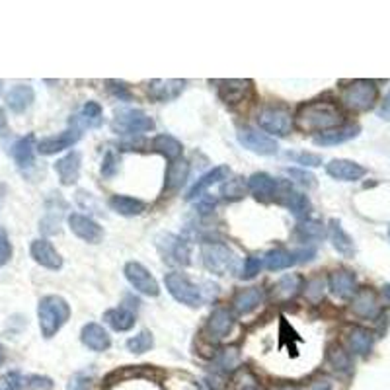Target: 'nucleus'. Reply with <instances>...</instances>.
<instances>
[{"mask_svg":"<svg viewBox=\"0 0 390 390\" xmlns=\"http://www.w3.org/2000/svg\"><path fill=\"white\" fill-rule=\"evenodd\" d=\"M295 122L303 131L324 133V131L340 127L343 123V113L332 102H310L299 108Z\"/></svg>","mask_w":390,"mask_h":390,"instance_id":"1","label":"nucleus"},{"mask_svg":"<svg viewBox=\"0 0 390 390\" xmlns=\"http://www.w3.org/2000/svg\"><path fill=\"white\" fill-rule=\"evenodd\" d=\"M164 285L170 292L172 297L182 303L185 306H192V308H197V306L205 305L207 301H211V292H207V289H211L213 285L207 283V289H203L205 285H197L194 281L190 279L185 273H180V271H170L164 275Z\"/></svg>","mask_w":390,"mask_h":390,"instance_id":"2","label":"nucleus"},{"mask_svg":"<svg viewBox=\"0 0 390 390\" xmlns=\"http://www.w3.org/2000/svg\"><path fill=\"white\" fill-rule=\"evenodd\" d=\"M37 318H39V330L43 338H53L57 332L69 322L71 318V306L59 295H47L37 305Z\"/></svg>","mask_w":390,"mask_h":390,"instance_id":"3","label":"nucleus"},{"mask_svg":"<svg viewBox=\"0 0 390 390\" xmlns=\"http://www.w3.org/2000/svg\"><path fill=\"white\" fill-rule=\"evenodd\" d=\"M378 88L373 80H352L341 88V102L354 111H367L375 106Z\"/></svg>","mask_w":390,"mask_h":390,"instance_id":"4","label":"nucleus"},{"mask_svg":"<svg viewBox=\"0 0 390 390\" xmlns=\"http://www.w3.org/2000/svg\"><path fill=\"white\" fill-rule=\"evenodd\" d=\"M201 260L207 271L215 275H227L236 269V254L227 244L222 242H203L201 244Z\"/></svg>","mask_w":390,"mask_h":390,"instance_id":"5","label":"nucleus"},{"mask_svg":"<svg viewBox=\"0 0 390 390\" xmlns=\"http://www.w3.org/2000/svg\"><path fill=\"white\" fill-rule=\"evenodd\" d=\"M152 129H154V119L148 117L145 111L133 108L119 110L111 122V131L115 135H141Z\"/></svg>","mask_w":390,"mask_h":390,"instance_id":"6","label":"nucleus"},{"mask_svg":"<svg viewBox=\"0 0 390 390\" xmlns=\"http://www.w3.org/2000/svg\"><path fill=\"white\" fill-rule=\"evenodd\" d=\"M157 248H159L162 260L172 264V266H190V262H192L190 260L192 257V246L182 236L160 234L157 238Z\"/></svg>","mask_w":390,"mask_h":390,"instance_id":"7","label":"nucleus"},{"mask_svg":"<svg viewBox=\"0 0 390 390\" xmlns=\"http://www.w3.org/2000/svg\"><path fill=\"white\" fill-rule=\"evenodd\" d=\"M238 143L260 157H273L279 150V145L273 137L262 133L260 129H252V127H244L238 131Z\"/></svg>","mask_w":390,"mask_h":390,"instance_id":"8","label":"nucleus"},{"mask_svg":"<svg viewBox=\"0 0 390 390\" xmlns=\"http://www.w3.org/2000/svg\"><path fill=\"white\" fill-rule=\"evenodd\" d=\"M123 273H125V277L131 283V287H133L135 291L143 292L146 297H159L160 295L159 281L154 279V275L143 264L129 262V264H125Z\"/></svg>","mask_w":390,"mask_h":390,"instance_id":"9","label":"nucleus"},{"mask_svg":"<svg viewBox=\"0 0 390 390\" xmlns=\"http://www.w3.org/2000/svg\"><path fill=\"white\" fill-rule=\"evenodd\" d=\"M257 125L269 135L287 137L292 129V117L285 108H264L257 115Z\"/></svg>","mask_w":390,"mask_h":390,"instance_id":"10","label":"nucleus"},{"mask_svg":"<svg viewBox=\"0 0 390 390\" xmlns=\"http://www.w3.org/2000/svg\"><path fill=\"white\" fill-rule=\"evenodd\" d=\"M67 209H69V205L61 197V194L49 195L47 201H45V215H43V219L39 220V231L43 232L45 236L57 234L61 231V222Z\"/></svg>","mask_w":390,"mask_h":390,"instance_id":"11","label":"nucleus"},{"mask_svg":"<svg viewBox=\"0 0 390 390\" xmlns=\"http://www.w3.org/2000/svg\"><path fill=\"white\" fill-rule=\"evenodd\" d=\"M283 183H285L283 180H275L266 172H256L248 178V190L260 201H273L279 199Z\"/></svg>","mask_w":390,"mask_h":390,"instance_id":"12","label":"nucleus"},{"mask_svg":"<svg viewBox=\"0 0 390 390\" xmlns=\"http://www.w3.org/2000/svg\"><path fill=\"white\" fill-rule=\"evenodd\" d=\"M69 229L74 236L88 244H100L104 238V229L98 225L96 220L82 213H71L69 215Z\"/></svg>","mask_w":390,"mask_h":390,"instance_id":"13","label":"nucleus"},{"mask_svg":"<svg viewBox=\"0 0 390 390\" xmlns=\"http://www.w3.org/2000/svg\"><path fill=\"white\" fill-rule=\"evenodd\" d=\"M80 137H82V131L71 127V129H67V131H62V133L59 135L41 139L36 145V150L39 154H43V157H51V154L62 152V150H67V148L76 145V143L80 141Z\"/></svg>","mask_w":390,"mask_h":390,"instance_id":"14","label":"nucleus"},{"mask_svg":"<svg viewBox=\"0 0 390 390\" xmlns=\"http://www.w3.org/2000/svg\"><path fill=\"white\" fill-rule=\"evenodd\" d=\"M277 201L283 203L285 207L289 209V211L292 213V217L299 220H305L306 217L310 215V211H312V203H310V199H308L305 194L295 192L289 182L283 183V190H281L279 199H277Z\"/></svg>","mask_w":390,"mask_h":390,"instance_id":"15","label":"nucleus"},{"mask_svg":"<svg viewBox=\"0 0 390 390\" xmlns=\"http://www.w3.org/2000/svg\"><path fill=\"white\" fill-rule=\"evenodd\" d=\"M30 254L36 260L41 268L51 269V271H57L62 268V257L61 254L55 250V246L49 242L47 238H37L30 246Z\"/></svg>","mask_w":390,"mask_h":390,"instance_id":"16","label":"nucleus"},{"mask_svg":"<svg viewBox=\"0 0 390 390\" xmlns=\"http://www.w3.org/2000/svg\"><path fill=\"white\" fill-rule=\"evenodd\" d=\"M352 310H354V314H357V317L375 320L380 314L377 292L373 291L371 287L357 289L354 297H352Z\"/></svg>","mask_w":390,"mask_h":390,"instance_id":"17","label":"nucleus"},{"mask_svg":"<svg viewBox=\"0 0 390 390\" xmlns=\"http://www.w3.org/2000/svg\"><path fill=\"white\" fill-rule=\"evenodd\" d=\"M326 174L334 180H340V182H357L361 180L367 174V170L357 164L354 160H345V159H336L330 160L326 164Z\"/></svg>","mask_w":390,"mask_h":390,"instance_id":"18","label":"nucleus"},{"mask_svg":"<svg viewBox=\"0 0 390 390\" xmlns=\"http://www.w3.org/2000/svg\"><path fill=\"white\" fill-rule=\"evenodd\" d=\"M328 289L338 299H352L357 291V277L349 269H336L328 275Z\"/></svg>","mask_w":390,"mask_h":390,"instance_id":"19","label":"nucleus"},{"mask_svg":"<svg viewBox=\"0 0 390 390\" xmlns=\"http://www.w3.org/2000/svg\"><path fill=\"white\" fill-rule=\"evenodd\" d=\"M80 341L84 343L88 349L102 354V352H108L111 347V338L108 334V330L104 326H100L96 322H88L80 330Z\"/></svg>","mask_w":390,"mask_h":390,"instance_id":"20","label":"nucleus"},{"mask_svg":"<svg viewBox=\"0 0 390 390\" xmlns=\"http://www.w3.org/2000/svg\"><path fill=\"white\" fill-rule=\"evenodd\" d=\"M71 127L82 131V129H98L102 127L104 123V111H102V106L98 102H86L82 106V110L78 113H74L73 117L69 119Z\"/></svg>","mask_w":390,"mask_h":390,"instance_id":"21","label":"nucleus"},{"mask_svg":"<svg viewBox=\"0 0 390 390\" xmlns=\"http://www.w3.org/2000/svg\"><path fill=\"white\" fill-rule=\"evenodd\" d=\"M264 299H266L264 289H260V287H246V289H240L232 297V310L236 314H240V317L250 314V312H254L257 306L264 303Z\"/></svg>","mask_w":390,"mask_h":390,"instance_id":"22","label":"nucleus"},{"mask_svg":"<svg viewBox=\"0 0 390 390\" xmlns=\"http://www.w3.org/2000/svg\"><path fill=\"white\" fill-rule=\"evenodd\" d=\"M229 176H231V168H229V166H215L213 170H209L207 174H203V176L192 185V190L187 192L185 199H187V201H194L197 197H203V194L207 192L211 185L227 182Z\"/></svg>","mask_w":390,"mask_h":390,"instance_id":"23","label":"nucleus"},{"mask_svg":"<svg viewBox=\"0 0 390 390\" xmlns=\"http://www.w3.org/2000/svg\"><path fill=\"white\" fill-rule=\"evenodd\" d=\"M80 164H82V157L78 150H71L69 154H65L62 159L55 162V172L59 176L62 185H73L80 176Z\"/></svg>","mask_w":390,"mask_h":390,"instance_id":"24","label":"nucleus"},{"mask_svg":"<svg viewBox=\"0 0 390 390\" xmlns=\"http://www.w3.org/2000/svg\"><path fill=\"white\" fill-rule=\"evenodd\" d=\"M232 326H234V314L232 310L219 306L211 312L207 322V332L213 340H222L231 334Z\"/></svg>","mask_w":390,"mask_h":390,"instance_id":"25","label":"nucleus"},{"mask_svg":"<svg viewBox=\"0 0 390 390\" xmlns=\"http://www.w3.org/2000/svg\"><path fill=\"white\" fill-rule=\"evenodd\" d=\"M361 133V127L359 125H340L336 129H330L324 133H318L314 137V145L318 146H336L343 145L347 141L355 139L357 135Z\"/></svg>","mask_w":390,"mask_h":390,"instance_id":"26","label":"nucleus"},{"mask_svg":"<svg viewBox=\"0 0 390 390\" xmlns=\"http://www.w3.org/2000/svg\"><path fill=\"white\" fill-rule=\"evenodd\" d=\"M326 234H328L330 242H332L334 250H336L338 254H341L343 257L355 256L354 238H352L347 232L343 231V227H341L340 220H336V219L330 220V227H328V231H326Z\"/></svg>","mask_w":390,"mask_h":390,"instance_id":"27","label":"nucleus"},{"mask_svg":"<svg viewBox=\"0 0 390 390\" xmlns=\"http://www.w3.org/2000/svg\"><path fill=\"white\" fill-rule=\"evenodd\" d=\"M4 100H6L8 110L14 111V113H24L25 110L32 108V104L36 100V92L30 84H16L8 90Z\"/></svg>","mask_w":390,"mask_h":390,"instance_id":"28","label":"nucleus"},{"mask_svg":"<svg viewBox=\"0 0 390 390\" xmlns=\"http://www.w3.org/2000/svg\"><path fill=\"white\" fill-rule=\"evenodd\" d=\"M185 88V80H150L148 82V94L157 102H172L180 96Z\"/></svg>","mask_w":390,"mask_h":390,"instance_id":"29","label":"nucleus"},{"mask_svg":"<svg viewBox=\"0 0 390 390\" xmlns=\"http://www.w3.org/2000/svg\"><path fill=\"white\" fill-rule=\"evenodd\" d=\"M14 162L18 164V168H32L34 166V154H36V139L34 135H25L22 139H18L10 148Z\"/></svg>","mask_w":390,"mask_h":390,"instance_id":"30","label":"nucleus"},{"mask_svg":"<svg viewBox=\"0 0 390 390\" xmlns=\"http://www.w3.org/2000/svg\"><path fill=\"white\" fill-rule=\"evenodd\" d=\"M219 96L225 104L234 106L246 100V94L252 90L250 80H222L219 82Z\"/></svg>","mask_w":390,"mask_h":390,"instance_id":"31","label":"nucleus"},{"mask_svg":"<svg viewBox=\"0 0 390 390\" xmlns=\"http://www.w3.org/2000/svg\"><path fill=\"white\" fill-rule=\"evenodd\" d=\"M150 146H152V150H154V152L162 154V157L168 160V162L180 160L183 154L182 143H180L176 137H172V135H166V133L157 135V137L152 139Z\"/></svg>","mask_w":390,"mask_h":390,"instance_id":"32","label":"nucleus"},{"mask_svg":"<svg viewBox=\"0 0 390 390\" xmlns=\"http://www.w3.org/2000/svg\"><path fill=\"white\" fill-rule=\"evenodd\" d=\"M108 205L111 211H115L122 217H137L146 209L145 201L137 197H129V195H111Z\"/></svg>","mask_w":390,"mask_h":390,"instance_id":"33","label":"nucleus"},{"mask_svg":"<svg viewBox=\"0 0 390 390\" xmlns=\"http://www.w3.org/2000/svg\"><path fill=\"white\" fill-rule=\"evenodd\" d=\"M295 264H301V257H299V252H289L285 248H275L266 254L264 257V266L269 271H281V269H289L292 268Z\"/></svg>","mask_w":390,"mask_h":390,"instance_id":"34","label":"nucleus"},{"mask_svg":"<svg viewBox=\"0 0 390 390\" xmlns=\"http://www.w3.org/2000/svg\"><path fill=\"white\" fill-rule=\"evenodd\" d=\"M373 341L375 336L371 330L363 326H354L347 330V345L355 355H369V352L373 349Z\"/></svg>","mask_w":390,"mask_h":390,"instance_id":"35","label":"nucleus"},{"mask_svg":"<svg viewBox=\"0 0 390 390\" xmlns=\"http://www.w3.org/2000/svg\"><path fill=\"white\" fill-rule=\"evenodd\" d=\"M303 289V277L301 275H285L273 285V301L287 303L295 299Z\"/></svg>","mask_w":390,"mask_h":390,"instance_id":"36","label":"nucleus"},{"mask_svg":"<svg viewBox=\"0 0 390 390\" xmlns=\"http://www.w3.org/2000/svg\"><path fill=\"white\" fill-rule=\"evenodd\" d=\"M104 322L115 332H129L135 326V312L125 308V306H117V308H110L104 312Z\"/></svg>","mask_w":390,"mask_h":390,"instance_id":"37","label":"nucleus"},{"mask_svg":"<svg viewBox=\"0 0 390 390\" xmlns=\"http://www.w3.org/2000/svg\"><path fill=\"white\" fill-rule=\"evenodd\" d=\"M187 176H190V164L185 162V160H174L168 164V168H166V185H164V192H178L180 187H182L185 180H187Z\"/></svg>","mask_w":390,"mask_h":390,"instance_id":"38","label":"nucleus"},{"mask_svg":"<svg viewBox=\"0 0 390 390\" xmlns=\"http://www.w3.org/2000/svg\"><path fill=\"white\" fill-rule=\"evenodd\" d=\"M297 234L301 236V240H322L326 236V227L320 220L305 219L299 220L297 225Z\"/></svg>","mask_w":390,"mask_h":390,"instance_id":"39","label":"nucleus"},{"mask_svg":"<svg viewBox=\"0 0 390 390\" xmlns=\"http://www.w3.org/2000/svg\"><path fill=\"white\" fill-rule=\"evenodd\" d=\"M326 359H328L330 367H332V369H336V371H340V373H347V371L352 369V359H349V354H347L341 345H338V343L330 345Z\"/></svg>","mask_w":390,"mask_h":390,"instance_id":"40","label":"nucleus"},{"mask_svg":"<svg viewBox=\"0 0 390 390\" xmlns=\"http://www.w3.org/2000/svg\"><path fill=\"white\" fill-rule=\"evenodd\" d=\"M152 345H154V338H152V334H150L148 330H143V332H139L137 336L127 340V349H129L131 354L137 355L150 352Z\"/></svg>","mask_w":390,"mask_h":390,"instance_id":"41","label":"nucleus"},{"mask_svg":"<svg viewBox=\"0 0 390 390\" xmlns=\"http://www.w3.org/2000/svg\"><path fill=\"white\" fill-rule=\"evenodd\" d=\"M246 190H248V183L244 182V178H232V180H227V182L222 183V187H220V195H225L227 199H240L244 197L246 194Z\"/></svg>","mask_w":390,"mask_h":390,"instance_id":"42","label":"nucleus"},{"mask_svg":"<svg viewBox=\"0 0 390 390\" xmlns=\"http://www.w3.org/2000/svg\"><path fill=\"white\" fill-rule=\"evenodd\" d=\"M119 164H122V159H119V154L110 148L108 152H106V157L102 160V176L104 178H113L117 172H119Z\"/></svg>","mask_w":390,"mask_h":390,"instance_id":"43","label":"nucleus"},{"mask_svg":"<svg viewBox=\"0 0 390 390\" xmlns=\"http://www.w3.org/2000/svg\"><path fill=\"white\" fill-rule=\"evenodd\" d=\"M287 159H291L295 164H301L303 168H317L322 166V157L312 152H287Z\"/></svg>","mask_w":390,"mask_h":390,"instance_id":"44","label":"nucleus"},{"mask_svg":"<svg viewBox=\"0 0 390 390\" xmlns=\"http://www.w3.org/2000/svg\"><path fill=\"white\" fill-rule=\"evenodd\" d=\"M262 268H264V257L248 256L244 260V266L240 269V277L242 279H254Z\"/></svg>","mask_w":390,"mask_h":390,"instance_id":"45","label":"nucleus"},{"mask_svg":"<svg viewBox=\"0 0 390 390\" xmlns=\"http://www.w3.org/2000/svg\"><path fill=\"white\" fill-rule=\"evenodd\" d=\"M287 176L295 180V182L299 183V185H303V187H317V178L310 174V172H306L305 168H287Z\"/></svg>","mask_w":390,"mask_h":390,"instance_id":"46","label":"nucleus"},{"mask_svg":"<svg viewBox=\"0 0 390 390\" xmlns=\"http://www.w3.org/2000/svg\"><path fill=\"white\" fill-rule=\"evenodd\" d=\"M12 257V244L8 238V232L4 227H0V268H4Z\"/></svg>","mask_w":390,"mask_h":390,"instance_id":"47","label":"nucleus"},{"mask_svg":"<svg viewBox=\"0 0 390 390\" xmlns=\"http://www.w3.org/2000/svg\"><path fill=\"white\" fill-rule=\"evenodd\" d=\"M25 387L32 390H51L53 389V380L47 377L32 375V377H25Z\"/></svg>","mask_w":390,"mask_h":390,"instance_id":"48","label":"nucleus"},{"mask_svg":"<svg viewBox=\"0 0 390 390\" xmlns=\"http://www.w3.org/2000/svg\"><path fill=\"white\" fill-rule=\"evenodd\" d=\"M236 365H238V354H236V349H222V354H220L219 357L220 369L232 371Z\"/></svg>","mask_w":390,"mask_h":390,"instance_id":"49","label":"nucleus"},{"mask_svg":"<svg viewBox=\"0 0 390 390\" xmlns=\"http://www.w3.org/2000/svg\"><path fill=\"white\" fill-rule=\"evenodd\" d=\"M108 90H110L111 94L117 98L119 102H129V100H131V92H129V88L123 84V82L110 80V82H108Z\"/></svg>","mask_w":390,"mask_h":390,"instance_id":"50","label":"nucleus"},{"mask_svg":"<svg viewBox=\"0 0 390 390\" xmlns=\"http://www.w3.org/2000/svg\"><path fill=\"white\" fill-rule=\"evenodd\" d=\"M90 387V378L84 375H74L69 382V390H88Z\"/></svg>","mask_w":390,"mask_h":390,"instance_id":"51","label":"nucleus"},{"mask_svg":"<svg viewBox=\"0 0 390 390\" xmlns=\"http://www.w3.org/2000/svg\"><path fill=\"white\" fill-rule=\"evenodd\" d=\"M378 117L385 119V122H390V92L385 98V102L380 104V108H378Z\"/></svg>","mask_w":390,"mask_h":390,"instance_id":"52","label":"nucleus"},{"mask_svg":"<svg viewBox=\"0 0 390 390\" xmlns=\"http://www.w3.org/2000/svg\"><path fill=\"white\" fill-rule=\"evenodd\" d=\"M8 133V119H6V113L0 108V137Z\"/></svg>","mask_w":390,"mask_h":390,"instance_id":"53","label":"nucleus"},{"mask_svg":"<svg viewBox=\"0 0 390 390\" xmlns=\"http://www.w3.org/2000/svg\"><path fill=\"white\" fill-rule=\"evenodd\" d=\"M308 390H332V385H330L328 380H318Z\"/></svg>","mask_w":390,"mask_h":390,"instance_id":"54","label":"nucleus"},{"mask_svg":"<svg viewBox=\"0 0 390 390\" xmlns=\"http://www.w3.org/2000/svg\"><path fill=\"white\" fill-rule=\"evenodd\" d=\"M382 297H385V301L390 305V285H385V287H382Z\"/></svg>","mask_w":390,"mask_h":390,"instance_id":"55","label":"nucleus"},{"mask_svg":"<svg viewBox=\"0 0 390 390\" xmlns=\"http://www.w3.org/2000/svg\"><path fill=\"white\" fill-rule=\"evenodd\" d=\"M4 359H6V355H4V347L0 345V365L4 363Z\"/></svg>","mask_w":390,"mask_h":390,"instance_id":"56","label":"nucleus"},{"mask_svg":"<svg viewBox=\"0 0 390 390\" xmlns=\"http://www.w3.org/2000/svg\"><path fill=\"white\" fill-rule=\"evenodd\" d=\"M2 199H4V185H0V203H2Z\"/></svg>","mask_w":390,"mask_h":390,"instance_id":"57","label":"nucleus"},{"mask_svg":"<svg viewBox=\"0 0 390 390\" xmlns=\"http://www.w3.org/2000/svg\"><path fill=\"white\" fill-rule=\"evenodd\" d=\"M0 94H2V80H0Z\"/></svg>","mask_w":390,"mask_h":390,"instance_id":"58","label":"nucleus"},{"mask_svg":"<svg viewBox=\"0 0 390 390\" xmlns=\"http://www.w3.org/2000/svg\"><path fill=\"white\" fill-rule=\"evenodd\" d=\"M279 390H297V389H279Z\"/></svg>","mask_w":390,"mask_h":390,"instance_id":"59","label":"nucleus"},{"mask_svg":"<svg viewBox=\"0 0 390 390\" xmlns=\"http://www.w3.org/2000/svg\"><path fill=\"white\" fill-rule=\"evenodd\" d=\"M389 234H390V229H389Z\"/></svg>","mask_w":390,"mask_h":390,"instance_id":"60","label":"nucleus"}]
</instances>
